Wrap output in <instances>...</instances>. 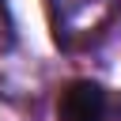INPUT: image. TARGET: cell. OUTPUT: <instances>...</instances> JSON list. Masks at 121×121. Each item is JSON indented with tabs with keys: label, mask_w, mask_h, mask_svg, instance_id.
Returning <instances> with one entry per match:
<instances>
[{
	"label": "cell",
	"mask_w": 121,
	"mask_h": 121,
	"mask_svg": "<svg viewBox=\"0 0 121 121\" xmlns=\"http://www.w3.org/2000/svg\"><path fill=\"white\" fill-rule=\"evenodd\" d=\"M49 8H53L57 38L64 45H72V42L95 38L106 26V19L113 15L117 0H49Z\"/></svg>",
	"instance_id": "obj_1"
},
{
	"label": "cell",
	"mask_w": 121,
	"mask_h": 121,
	"mask_svg": "<svg viewBox=\"0 0 121 121\" xmlns=\"http://www.w3.org/2000/svg\"><path fill=\"white\" fill-rule=\"evenodd\" d=\"M57 121H106V91L91 79H76L57 98Z\"/></svg>",
	"instance_id": "obj_2"
},
{
	"label": "cell",
	"mask_w": 121,
	"mask_h": 121,
	"mask_svg": "<svg viewBox=\"0 0 121 121\" xmlns=\"http://www.w3.org/2000/svg\"><path fill=\"white\" fill-rule=\"evenodd\" d=\"M15 57H19V45H15V26H11V15L0 0V91L8 95L11 87V76H15Z\"/></svg>",
	"instance_id": "obj_3"
}]
</instances>
